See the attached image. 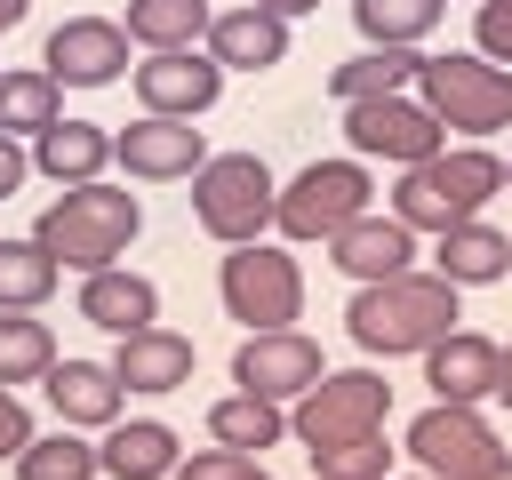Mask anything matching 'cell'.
Returning <instances> with one entry per match:
<instances>
[{
    "label": "cell",
    "instance_id": "cell-26",
    "mask_svg": "<svg viewBox=\"0 0 512 480\" xmlns=\"http://www.w3.org/2000/svg\"><path fill=\"white\" fill-rule=\"evenodd\" d=\"M208 432H216L224 448H272V440L288 432V416H280V400H264V392H232V400L208 408Z\"/></svg>",
    "mask_w": 512,
    "mask_h": 480
},
{
    "label": "cell",
    "instance_id": "cell-32",
    "mask_svg": "<svg viewBox=\"0 0 512 480\" xmlns=\"http://www.w3.org/2000/svg\"><path fill=\"white\" fill-rule=\"evenodd\" d=\"M384 432H360V440H336V448H312L320 480H384Z\"/></svg>",
    "mask_w": 512,
    "mask_h": 480
},
{
    "label": "cell",
    "instance_id": "cell-24",
    "mask_svg": "<svg viewBox=\"0 0 512 480\" xmlns=\"http://www.w3.org/2000/svg\"><path fill=\"white\" fill-rule=\"evenodd\" d=\"M416 72H424V56H416V48H368V56L336 64V72H328V88H336L344 104H352V96H400Z\"/></svg>",
    "mask_w": 512,
    "mask_h": 480
},
{
    "label": "cell",
    "instance_id": "cell-41",
    "mask_svg": "<svg viewBox=\"0 0 512 480\" xmlns=\"http://www.w3.org/2000/svg\"><path fill=\"white\" fill-rule=\"evenodd\" d=\"M416 480H432V472H416Z\"/></svg>",
    "mask_w": 512,
    "mask_h": 480
},
{
    "label": "cell",
    "instance_id": "cell-7",
    "mask_svg": "<svg viewBox=\"0 0 512 480\" xmlns=\"http://www.w3.org/2000/svg\"><path fill=\"white\" fill-rule=\"evenodd\" d=\"M384 408H392V384H384L376 368H336V376H320L312 392H296L288 432H296L304 448H336V440L384 432Z\"/></svg>",
    "mask_w": 512,
    "mask_h": 480
},
{
    "label": "cell",
    "instance_id": "cell-2",
    "mask_svg": "<svg viewBox=\"0 0 512 480\" xmlns=\"http://www.w3.org/2000/svg\"><path fill=\"white\" fill-rule=\"evenodd\" d=\"M504 192V160L496 152H480V144H440V152H424V160H408V176H400V192H392V216L408 224V232H448V224H472L488 200Z\"/></svg>",
    "mask_w": 512,
    "mask_h": 480
},
{
    "label": "cell",
    "instance_id": "cell-3",
    "mask_svg": "<svg viewBox=\"0 0 512 480\" xmlns=\"http://www.w3.org/2000/svg\"><path fill=\"white\" fill-rule=\"evenodd\" d=\"M136 224H144V208H136V192H120V184H104V176H88V184H64V200H48L40 208V224H32V240L56 256V264H80V272H104L128 240H136Z\"/></svg>",
    "mask_w": 512,
    "mask_h": 480
},
{
    "label": "cell",
    "instance_id": "cell-27",
    "mask_svg": "<svg viewBox=\"0 0 512 480\" xmlns=\"http://www.w3.org/2000/svg\"><path fill=\"white\" fill-rule=\"evenodd\" d=\"M208 32V0H128V40L144 48H192Z\"/></svg>",
    "mask_w": 512,
    "mask_h": 480
},
{
    "label": "cell",
    "instance_id": "cell-13",
    "mask_svg": "<svg viewBox=\"0 0 512 480\" xmlns=\"http://www.w3.org/2000/svg\"><path fill=\"white\" fill-rule=\"evenodd\" d=\"M56 80H72V88H104V80H120V64H128V24H112V16H72V24H56L48 32V56H40Z\"/></svg>",
    "mask_w": 512,
    "mask_h": 480
},
{
    "label": "cell",
    "instance_id": "cell-33",
    "mask_svg": "<svg viewBox=\"0 0 512 480\" xmlns=\"http://www.w3.org/2000/svg\"><path fill=\"white\" fill-rule=\"evenodd\" d=\"M176 480H272V472H264L248 448H224V440H216V448H200V456H176Z\"/></svg>",
    "mask_w": 512,
    "mask_h": 480
},
{
    "label": "cell",
    "instance_id": "cell-16",
    "mask_svg": "<svg viewBox=\"0 0 512 480\" xmlns=\"http://www.w3.org/2000/svg\"><path fill=\"white\" fill-rule=\"evenodd\" d=\"M424 360H432V376H424V384H432L440 400H464V408H472V400H488V392H496L504 344H488V336H472V328H448Z\"/></svg>",
    "mask_w": 512,
    "mask_h": 480
},
{
    "label": "cell",
    "instance_id": "cell-31",
    "mask_svg": "<svg viewBox=\"0 0 512 480\" xmlns=\"http://www.w3.org/2000/svg\"><path fill=\"white\" fill-rule=\"evenodd\" d=\"M16 480H96V448L72 440V432L24 440V448H16Z\"/></svg>",
    "mask_w": 512,
    "mask_h": 480
},
{
    "label": "cell",
    "instance_id": "cell-19",
    "mask_svg": "<svg viewBox=\"0 0 512 480\" xmlns=\"http://www.w3.org/2000/svg\"><path fill=\"white\" fill-rule=\"evenodd\" d=\"M80 320H96V328H112V336L152 328V320H160V288H152L144 272L104 264V272H88V280H80Z\"/></svg>",
    "mask_w": 512,
    "mask_h": 480
},
{
    "label": "cell",
    "instance_id": "cell-4",
    "mask_svg": "<svg viewBox=\"0 0 512 480\" xmlns=\"http://www.w3.org/2000/svg\"><path fill=\"white\" fill-rule=\"evenodd\" d=\"M272 168L256 160V152H216V160H200L192 168V216H200V232H216L224 248H240V240H256L264 224H272Z\"/></svg>",
    "mask_w": 512,
    "mask_h": 480
},
{
    "label": "cell",
    "instance_id": "cell-40",
    "mask_svg": "<svg viewBox=\"0 0 512 480\" xmlns=\"http://www.w3.org/2000/svg\"><path fill=\"white\" fill-rule=\"evenodd\" d=\"M8 24H24V0H0V32H8Z\"/></svg>",
    "mask_w": 512,
    "mask_h": 480
},
{
    "label": "cell",
    "instance_id": "cell-38",
    "mask_svg": "<svg viewBox=\"0 0 512 480\" xmlns=\"http://www.w3.org/2000/svg\"><path fill=\"white\" fill-rule=\"evenodd\" d=\"M496 400L512 408V344H504V368H496Z\"/></svg>",
    "mask_w": 512,
    "mask_h": 480
},
{
    "label": "cell",
    "instance_id": "cell-1",
    "mask_svg": "<svg viewBox=\"0 0 512 480\" xmlns=\"http://www.w3.org/2000/svg\"><path fill=\"white\" fill-rule=\"evenodd\" d=\"M352 344L368 352H432L448 328H456V280L440 272H392V280H360L352 296Z\"/></svg>",
    "mask_w": 512,
    "mask_h": 480
},
{
    "label": "cell",
    "instance_id": "cell-20",
    "mask_svg": "<svg viewBox=\"0 0 512 480\" xmlns=\"http://www.w3.org/2000/svg\"><path fill=\"white\" fill-rule=\"evenodd\" d=\"M48 400H56L64 424H112L120 416V376H112V360H56Z\"/></svg>",
    "mask_w": 512,
    "mask_h": 480
},
{
    "label": "cell",
    "instance_id": "cell-23",
    "mask_svg": "<svg viewBox=\"0 0 512 480\" xmlns=\"http://www.w3.org/2000/svg\"><path fill=\"white\" fill-rule=\"evenodd\" d=\"M512 264V240L496 232V224H448L440 232V280H456V288H472V280H496Z\"/></svg>",
    "mask_w": 512,
    "mask_h": 480
},
{
    "label": "cell",
    "instance_id": "cell-37",
    "mask_svg": "<svg viewBox=\"0 0 512 480\" xmlns=\"http://www.w3.org/2000/svg\"><path fill=\"white\" fill-rule=\"evenodd\" d=\"M256 8H272V16H304V8H320V0H256Z\"/></svg>",
    "mask_w": 512,
    "mask_h": 480
},
{
    "label": "cell",
    "instance_id": "cell-11",
    "mask_svg": "<svg viewBox=\"0 0 512 480\" xmlns=\"http://www.w3.org/2000/svg\"><path fill=\"white\" fill-rule=\"evenodd\" d=\"M232 376H240V392H264V400H296V392H312L328 368H320V344H312V336H296V328H256V336L240 344Z\"/></svg>",
    "mask_w": 512,
    "mask_h": 480
},
{
    "label": "cell",
    "instance_id": "cell-5",
    "mask_svg": "<svg viewBox=\"0 0 512 480\" xmlns=\"http://www.w3.org/2000/svg\"><path fill=\"white\" fill-rule=\"evenodd\" d=\"M416 88H424V104H432L440 128H472V136H488V128L512 120V80H504L488 56H464V48L424 56Z\"/></svg>",
    "mask_w": 512,
    "mask_h": 480
},
{
    "label": "cell",
    "instance_id": "cell-30",
    "mask_svg": "<svg viewBox=\"0 0 512 480\" xmlns=\"http://www.w3.org/2000/svg\"><path fill=\"white\" fill-rule=\"evenodd\" d=\"M352 16H360V32L376 48H408V40H424L440 24V0H352Z\"/></svg>",
    "mask_w": 512,
    "mask_h": 480
},
{
    "label": "cell",
    "instance_id": "cell-10",
    "mask_svg": "<svg viewBox=\"0 0 512 480\" xmlns=\"http://www.w3.org/2000/svg\"><path fill=\"white\" fill-rule=\"evenodd\" d=\"M408 456H416L432 480H472V472H488L504 448H496V432L480 424V408H464V400H432V408L408 424Z\"/></svg>",
    "mask_w": 512,
    "mask_h": 480
},
{
    "label": "cell",
    "instance_id": "cell-18",
    "mask_svg": "<svg viewBox=\"0 0 512 480\" xmlns=\"http://www.w3.org/2000/svg\"><path fill=\"white\" fill-rule=\"evenodd\" d=\"M336 264L352 272V280H392V272H408V256H416V232L400 224V216H352L336 240Z\"/></svg>",
    "mask_w": 512,
    "mask_h": 480
},
{
    "label": "cell",
    "instance_id": "cell-42",
    "mask_svg": "<svg viewBox=\"0 0 512 480\" xmlns=\"http://www.w3.org/2000/svg\"><path fill=\"white\" fill-rule=\"evenodd\" d=\"M504 184H512V168H504Z\"/></svg>",
    "mask_w": 512,
    "mask_h": 480
},
{
    "label": "cell",
    "instance_id": "cell-8",
    "mask_svg": "<svg viewBox=\"0 0 512 480\" xmlns=\"http://www.w3.org/2000/svg\"><path fill=\"white\" fill-rule=\"evenodd\" d=\"M224 304H232V320H248V328H288V320L304 312V272H296V256H280V248H264V240H240V248L224 256Z\"/></svg>",
    "mask_w": 512,
    "mask_h": 480
},
{
    "label": "cell",
    "instance_id": "cell-22",
    "mask_svg": "<svg viewBox=\"0 0 512 480\" xmlns=\"http://www.w3.org/2000/svg\"><path fill=\"white\" fill-rule=\"evenodd\" d=\"M96 464H104L112 480H160V472H176V432H168V424H152V416L112 424V432H104V448H96Z\"/></svg>",
    "mask_w": 512,
    "mask_h": 480
},
{
    "label": "cell",
    "instance_id": "cell-28",
    "mask_svg": "<svg viewBox=\"0 0 512 480\" xmlns=\"http://www.w3.org/2000/svg\"><path fill=\"white\" fill-rule=\"evenodd\" d=\"M56 288V256L40 240H0V312H32Z\"/></svg>",
    "mask_w": 512,
    "mask_h": 480
},
{
    "label": "cell",
    "instance_id": "cell-6",
    "mask_svg": "<svg viewBox=\"0 0 512 480\" xmlns=\"http://www.w3.org/2000/svg\"><path fill=\"white\" fill-rule=\"evenodd\" d=\"M368 168L360 160H312V168H296V184L272 200V224L288 232V240H336L352 216H368Z\"/></svg>",
    "mask_w": 512,
    "mask_h": 480
},
{
    "label": "cell",
    "instance_id": "cell-29",
    "mask_svg": "<svg viewBox=\"0 0 512 480\" xmlns=\"http://www.w3.org/2000/svg\"><path fill=\"white\" fill-rule=\"evenodd\" d=\"M48 368H56V336H48V320H32V312H0V384L48 376Z\"/></svg>",
    "mask_w": 512,
    "mask_h": 480
},
{
    "label": "cell",
    "instance_id": "cell-17",
    "mask_svg": "<svg viewBox=\"0 0 512 480\" xmlns=\"http://www.w3.org/2000/svg\"><path fill=\"white\" fill-rule=\"evenodd\" d=\"M208 56L216 64H240V72H264V64H280L288 56V16H272V8H224V16H208Z\"/></svg>",
    "mask_w": 512,
    "mask_h": 480
},
{
    "label": "cell",
    "instance_id": "cell-39",
    "mask_svg": "<svg viewBox=\"0 0 512 480\" xmlns=\"http://www.w3.org/2000/svg\"><path fill=\"white\" fill-rule=\"evenodd\" d=\"M472 480H512V456H496L488 472H472Z\"/></svg>",
    "mask_w": 512,
    "mask_h": 480
},
{
    "label": "cell",
    "instance_id": "cell-35",
    "mask_svg": "<svg viewBox=\"0 0 512 480\" xmlns=\"http://www.w3.org/2000/svg\"><path fill=\"white\" fill-rule=\"evenodd\" d=\"M24 440H32V416H24V400L0 384V456H16Z\"/></svg>",
    "mask_w": 512,
    "mask_h": 480
},
{
    "label": "cell",
    "instance_id": "cell-36",
    "mask_svg": "<svg viewBox=\"0 0 512 480\" xmlns=\"http://www.w3.org/2000/svg\"><path fill=\"white\" fill-rule=\"evenodd\" d=\"M24 168H32V160H24V152L8 144V128H0V200H8L16 184H24Z\"/></svg>",
    "mask_w": 512,
    "mask_h": 480
},
{
    "label": "cell",
    "instance_id": "cell-15",
    "mask_svg": "<svg viewBox=\"0 0 512 480\" xmlns=\"http://www.w3.org/2000/svg\"><path fill=\"white\" fill-rule=\"evenodd\" d=\"M112 376H120V392H176L184 376H192V336H176V328H128L120 336V352H112Z\"/></svg>",
    "mask_w": 512,
    "mask_h": 480
},
{
    "label": "cell",
    "instance_id": "cell-25",
    "mask_svg": "<svg viewBox=\"0 0 512 480\" xmlns=\"http://www.w3.org/2000/svg\"><path fill=\"white\" fill-rule=\"evenodd\" d=\"M56 88H64V80H56L48 64H32V72H0V128H24V136L56 128V120H64Z\"/></svg>",
    "mask_w": 512,
    "mask_h": 480
},
{
    "label": "cell",
    "instance_id": "cell-9",
    "mask_svg": "<svg viewBox=\"0 0 512 480\" xmlns=\"http://www.w3.org/2000/svg\"><path fill=\"white\" fill-rule=\"evenodd\" d=\"M344 136H352V152H376V160H424V152H440V120H432V104L424 96H352L344 104Z\"/></svg>",
    "mask_w": 512,
    "mask_h": 480
},
{
    "label": "cell",
    "instance_id": "cell-12",
    "mask_svg": "<svg viewBox=\"0 0 512 480\" xmlns=\"http://www.w3.org/2000/svg\"><path fill=\"white\" fill-rule=\"evenodd\" d=\"M216 88H224V64L200 56V48H152V56L136 64V96H144V112H176V120H192V112L216 104Z\"/></svg>",
    "mask_w": 512,
    "mask_h": 480
},
{
    "label": "cell",
    "instance_id": "cell-21",
    "mask_svg": "<svg viewBox=\"0 0 512 480\" xmlns=\"http://www.w3.org/2000/svg\"><path fill=\"white\" fill-rule=\"evenodd\" d=\"M32 160H40L56 184H88V176H104L112 136H104L96 120H56V128H40V136H32Z\"/></svg>",
    "mask_w": 512,
    "mask_h": 480
},
{
    "label": "cell",
    "instance_id": "cell-14",
    "mask_svg": "<svg viewBox=\"0 0 512 480\" xmlns=\"http://www.w3.org/2000/svg\"><path fill=\"white\" fill-rule=\"evenodd\" d=\"M112 160H120L128 176H192V168L208 160V144H200L192 120H176V112H144L136 128L112 136Z\"/></svg>",
    "mask_w": 512,
    "mask_h": 480
},
{
    "label": "cell",
    "instance_id": "cell-34",
    "mask_svg": "<svg viewBox=\"0 0 512 480\" xmlns=\"http://www.w3.org/2000/svg\"><path fill=\"white\" fill-rule=\"evenodd\" d=\"M480 56L512 64V0H480Z\"/></svg>",
    "mask_w": 512,
    "mask_h": 480
}]
</instances>
